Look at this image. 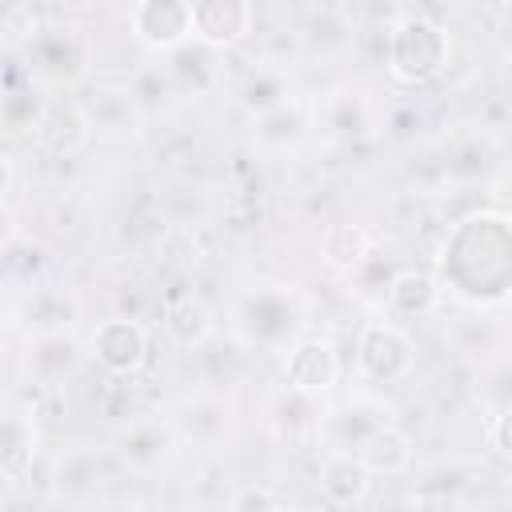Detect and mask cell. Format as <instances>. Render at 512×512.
<instances>
[{
  "label": "cell",
  "instance_id": "obj_1",
  "mask_svg": "<svg viewBox=\"0 0 512 512\" xmlns=\"http://www.w3.org/2000/svg\"><path fill=\"white\" fill-rule=\"evenodd\" d=\"M436 276L472 308L512 300V212L480 208L456 220L436 252Z\"/></svg>",
  "mask_w": 512,
  "mask_h": 512
},
{
  "label": "cell",
  "instance_id": "obj_2",
  "mask_svg": "<svg viewBox=\"0 0 512 512\" xmlns=\"http://www.w3.org/2000/svg\"><path fill=\"white\" fill-rule=\"evenodd\" d=\"M452 60V32L428 12H400L384 32V68L396 84H428Z\"/></svg>",
  "mask_w": 512,
  "mask_h": 512
},
{
  "label": "cell",
  "instance_id": "obj_3",
  "mask_svg": "<svg viewBox=\"0 0 512 512\" xmlns=\"http://www.w3.org/2000/svg\"><path fill=\"white\" fill-rule=\"evenodd\" d=\"M240 332L244 340L260 344V348H280L288 352L300 336H304V324H308V308L304 300L292 292V288H280V284H268V288H256L240 300Z\"/></svg>",
  "mask_w": 512,
  "mask_h": 512
},
{
  "label": "cell",
  "instance_id": "obj_4",
  "mask_svg": "<svg viewBox=\"0 0 512 512\" xmlns=\"http://www.w3.org/2000/svg\"><path fill=\"white\" fill-rule=\"evenodd\" d=\"M352 368L364 384H400L416 368V344L404 332V324H396L388 316L364 320L356 332Z\"/></svg>",
  "mask_w": 512,
  "mask_h": 512
},
{
  "label": "cell",
  "instance_id": "obj_5",
  "mask_svg": "<svg viewBox=\"0 0 512 512\" xmlns=\"http://www.w3.org/2000/svg\"><path fill=\"white\" fill-rule=\"evenodd\" d=\"M28 60L32 72L48 84H76L80 76H88L92 44L80 24H44L40 36L28 40Z\"/></svg>",
  "mask_w": 512,
  "mask_h": 512
},
{
  "label": "cell",
  "instance_id": "obj_6",
  "mask_svg": "<svg viewBox=\"0 0 512 512\" xmlns=\"http://www.w3.org/2000/svg\"><path fill=\"white\" fill-rule=\"evenodd\" d=\"M88 356L108 372V376H136L148 364V328L132 316H108L92 328L88 336Z\"/></svg>",
  "mask_w": 512,
  "mask_h": 512
},
{
  "label": "cell",
  "instance_id": "obj_7",
  "mask_svg": "<svg viewBox=\"0 0 512 512\" xmlns=\"http://www.w3.org/2000/svg\"><path fill=\"white\" fill-rule=\"evenodd\" d=\"M128 28L148 52L172 56V52L192 44V4H184V0H140V4L128 8Z\"/></svg>",
  "mask_w": 512,
  "mask_h": 512
},
{
  "label": "cell",
  "instance_id": "obj_8",
  "mask_svg": "<svg viewBox=\"0 0 512 512\" xmlns=\"http://www.w3.org/2000/svg\"><path fill=\"white\" fill-rule=\"evenodd\" d=\"M32 140L40 148H48L52 156H76V152H84L96 140L92 120L84 112V100L72 96V92H52Z\"/></svg>",
  "mask_w": 512,
  "mask_h": 512
},
{
  "label": "cell",
  "instance_id": "obj_9",
  "mask_svg": "<svg viewBox=\"0 0 512 512\" xmlns=\"http://www.w3.org/2000/svg\"><path fill=\"white\" fill-rule=\"evenodd\" d=\"M344 364H340V352L328 336H300L288 352H284V384L296 388V392H308V396H324L336 388Z\"/></svg>",
  "mask_w": 512,
  "mask_h": 512
},
{
  "label": "cell",
  "instance_id": "obj_10",
  "mask_svg": "<svg viewBox=\"0 0 512 512\" xmlns=\"http://www.w3.org/2000/svg\"><path fill=\"white\" fill-rule=\"evenodd\" d=\"M256 8L248 0H196L192 4V40L224 52L252 36Z\"/></svg>",
  "mask_w": 512,
  "mask_h": 512
},
{
  "label": "cell",
  "instance_id": "obj_11",
  "mask_svg": "<svg viewBox=\"0 0 512 512\" xmlns=\"http://www.w3.org/2000/svg\"><path fill=\"white\" fill-rule=\"evenodd\" d=\"M76 320H80V304L64 288L36 284L16 304V324L28 332V340H40V336H72Z\"/></svg>",
  "mask_w": 512,
  "mask_h": 512
},
{
  "label": "cell",
  "instance_id": "obj_12",
  "mask_svg": "<svg viewBox=\"0 0 512 512\" xmlns=\"http://www.w3.org/2000/svg\"><path fill=\"white\" fill-rule=\"evenodd\" d=\"M80 100H84V112L92 120L96 140H128V136L140 132L144 112H140V104H136V96H132L128 84L124 88L120 84H96Z\"/></svg>",
  "mask_w": 512,
  "mask_h": 512
},
{
  "label": "cell",
  "instance_id": "obj_13",
  "mask_svg": "<svg viewBox=\"0 0 512 512\" xmlns=\"http://www.w3.org/2000/svg\"><path fill=\"white\" fill-rule=\"evenodd\" d=\"M440 300H444V284L436 272H424V268H400L384 284V308H388V320L396 324L432 316Z\"/></svg>",
  "mask_w": 512,
  "mask_h": 512
},
{
  "label": "cell",
  "instance_id": "obj_14",
  "mask_svg": "<svg viewBox=\"0 0 512 512\" xmlns=\"http://www.w3.org/2000/svg\"><path fill=\"white\" fill-rule=\"evenodd\" d=\"M172 432L180 444H192V448H212L224 432H228V404L212 392H196V396H184L176 408H172Z\"/></svg>",
  "mask_w": 512,
  "mask_h": 512
},
{
  "label": "cell",
  "instance_id": "obj_15",
  "mask_svg": "<svg viewBox=\"0 0 512 512\" xmlns=\"http://www.w3.org/2000/svg\"><path fill=\"white\" fill-rule=\"evenodd\" d=\"M36 452H40V416H36V408L8 404L4 424H0V476L8 484H16L32 468Z\"/></svg>",
  "mask_w": 512,
  "mask_h": 512
},
{
  "label": "cell",
  "instance_id": "obj_16",
  "mask_svg": "<svg viewBox=\"0 0 512 512\" xmlns=\"http://www.w3.org/2000/svg\"><path fill=\"white\" fill-rule=\"evenodd\" d=\"M372 492V472L348 456V452H328L324 464H320V496L332 504V508H360Z\"/></svg>",
  "mask_w": 512,
  "mask_h": 512
},
{
  "label": "cell",
  "instance_id": "obj_17",
  "mask_svg": "<svg viewBox=\"0 0 512 512\" xmlns=\"http://www.w3.org/2000/svg\"><path fill=\"white\" fill-rule=\"evenodd\" d=\"M372 476H400L408 464H412V436L396 424V420H384L380 428H372L364 436V444L352 452Z\"/></svg>",
  "mask_w": 512,
  "mask_h": 512
},
{
  "label": "cell",
  "instance_id": "obj_18",
  "mask_svg": "<svg viewBox=\"0 0 512 512\" xmlns=\"http://www.w3.org/2000/svg\"><path fill=\"white\" fill-rule=\"evenodd\" d=\"M320 256H324L328 268L352 276V272H360L364 264L376 260V232L368 224H356V220L332 224L324 232V240H320Z\"/></svg>",
  "mask_w": 512,
  "mask_h": 512
},
{
  "label": "cell",
  "instance_id": "obj_19",
  "mask_svg": "<svg viewBox=\"0 0 512 512\" xmlns=\"http://www.w3.org/2000/svg\"><path fill=\"white\" fill-rule=\"evenodd\" d=\"M80 344L72 336H40V340H28V372H32V384L52 392L60 388L76 364H80Z\"/></svg>",
  "mask_w": 512,
  "mask_h": 512
},
{
  "label": "cell",
  "instance_id": "obj_20",
  "mask_svg": "<svg viewBox=\"0 0 512 512\" xmlns=\"http://www.w3.org/2000/svg\"><path fill=\"white\" fill-rule=\"evenodd\" d=\"M168 444H180L172 424H160V420H132L128 432L120 436V460L132 468V472H156L164 460H168Z\"/></svg>",
  "mask_w": 512,
  "mask_h": 512
},
{
  "label": "cell",
  "instance_id": "obj_21",
  "mask_svg": "<svg viewBox=\"0 0 512 512\" xmlns=\"http://www.w3.org/2000/svg\"><path fill=\"white\" fill-rule=\"evenodd\" d=\"M296 32H300L304 56H324V60L344 56L352 48V36H356V28H352V20H348L344 8H320Z\"/></svg>",
  "mask_w": 512,
  "mask_h": 512
},
{
  "label": "cell",
  "instance_id": "obj_22",
  "mask_svg": "<svg viewBox=\"0 0 512 512\" xmlns=\"http://www.w3.org/2000/svg\"><path fill=\"white\" fill-rule=\"evenodd\" d=\"M272 428H276L284 440L316 436V432L324 428L320 396H308V392H296V388L284 384V392L272 400Z\"/></svg>",
  "mask_w": 512,
  "mask_h": 512
},
{
  "label": "cell",
  "instance_id": "obj_23",
  "mask_svg": "<svg viewBox=\"0 0 512 512\" xmlns=\"http://www.w3.org/2000/svg\"><path fill=\"white\" fill-rule=\"evenodd\" d=\"M288 100H292V84H288V72L284 68L260 60L256 68L244 72V80H240V104L252 116H268V112H276Z\"/></svg>",
  "mask_w": 512,
  "mask_h": 512
},
{
  "label": "cell",
  "instance_id": "obj_24",
  "mask_svg": "<svg viewBox=\"0 0 512 512\" xmlns=\"http://www.w3.org/2000/svg\"><path fill=\"white\" fill-rule=\"evenodd\" d=\"M168 72H172V80H176V92L184 96V92H192V96H200V92H208V88H216V80H220V68H216V52L212 48H204V44H188V48H180V52H172L168 56Z\"/></svg>",
  "mask_w": 512,
  "mask_h": 512
},
{
  "label": "cell",
  "instance_id": "obj_25",
  "mask_svg": "<svg viewBox=\"0 0 512 512\" xmlns=\"http://www.w3.org/2000/svg\"><path fill=\"white\" fill-rule=\"evenodd\" d=\"M164 332H168L176 344L196 348L200 340H208L212 316H208V308H204L196 296H176V300H168V308H164Z\"/></svg>",
  "mask_w": 512,
  "mask_h": 512
},
{
  "label": "cell",
  "instance_id": "obj_26",
  "mask_svg": "<svg viewBox=\"0 0 512 512\" xmlns=\"http://www.w3.org/2000/svg\"><path fill=\"white\" fill-rule=\"evenodd\" d=\"M304 128H308V116H304V108H300L296 96L288 104H280L276 112L256 116V140L268 144V148H288Z\"/></svg>",
  "mask_w": 512,
  "mask_h": 512
},
{
  "label": "cell",
  "instance_id": "obj_27",
  "mask_svg": "<svg viewBox=\"0 0 512 512\" xmlns=\"http://www.w3.org/2000/svg\"><path fill=\"white\" fill-rule=\"evenodd\" d=\"M44 104H48V96H36V88H20V84L12 80L8 92H4V104H0L4 128H8V132H32V136H36V124H40V116H44Z\"/></svg>",
  "mask_w": 512,
  "mask_h": 512
},
{
  "label": "cell",
  "instance_id": "obj_28",
  "mask_svg": "<svg viewBox=\"0 0 512 512\" xmlns=\"http://www.w3.org/2000/svg\"><path fill=\"white\" fill-rule=\"evenodd\" d=\"M100 488V464L92 452H72L64 456L60 472H56V492L68 500H88Z\"/></svg>",
  "mask_w": 512,
  "mask_h": 512
},
{
  "label": "cell",
  "instance_id": "obj_29",
  "mask_svg": "<svg viewBox=\"0 0 512 512\" xmlns=\"http://www.w3.org/2000/svg\"><path fill=\"white\" fill-rule=\"evenodd\" d=\"M356 108H360L356 92H336V96L328 100V108H324V124H328L332 132H340V136H356V132L364 128V120L356 116Z\"/></svg>",
  "mask_w": 512,
  "mask_h": 512
},
{
  "label": "cell",
  "instance_id": "obj_30",
  "mask_svg": "<svg viewBox=\"0 0 512 512\" xmlns=\"http://www.w3.org/2000/svg\"><path fill=\"white\" fill-rule=\"evenodd\" d=\"M280 504V496L268 484H248L232 496V512H272Z\"/></svg>",
  "mask_w": 512,
  "mask_h": 512
},
{
  "label": "cell",
  "instance_id": "obj_31",
  "mask_svg": "<svg viewBox=\"0 0 512 512\" xmlns=\"http://www.w3.org/2000/svg\"><path fill=\"white\" fill-rule=\"evenodd\" d=\"M488 448L500 460H512V408H500L488 416Z\"/></svg>",
  "mask_w": 512,
  "mask_h": 512
},
{
  "label": "cell",
  "instance_id": "obj_32",
  "mask_svg": "<svg viewBox=\"0 0 512 512\" xmlns=\"http://www.w3.org/2000/svg\"><path fill=\"white\" fill-rule=\"evenodd\" d=\"M500 72H504V80L512 84V48H508V52L500 56Z\"/></svg>",
  "mask_w": 512,
  "mask_h": 512
},
{
  "label": "cell",
  "instance_id": "obj_33",
  "mask_svg": "<svg viewBox=\"0 0 512 512\" xmlns=\"http://www.w3.org/2000/svg\"><path fill=\"white\" fill-rule=\"evenodd\" d=\"M272 512H308V508H300V504H284V500H280Z\"/></svg>",
  "mask_w": 512,
  "mask_h": 512
}]
</instances>
